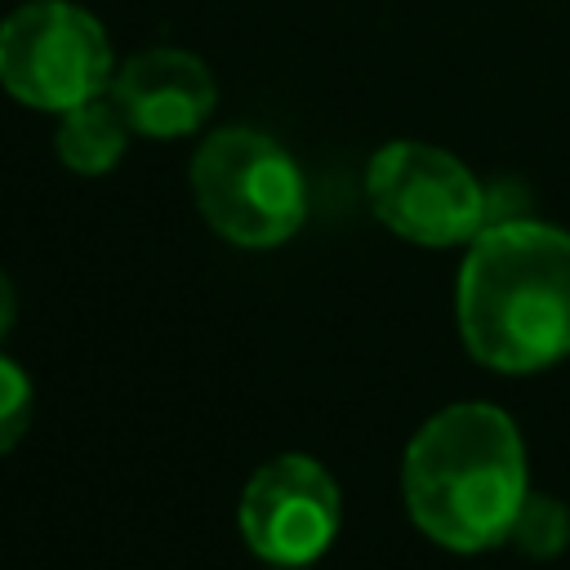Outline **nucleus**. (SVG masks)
<instances>
[{
	"instance_id": "obj_1",
	"label": "nucleus",
	"mask_w": 570,
	"mask_h": 570,
	"mask_svg": "<svg viewBox=\"0 0 570 570\" xmlns=\"http://www.w3.org/2000/svg\"><path fill=\"white\" fill-rule=\"evenodd\" d=\"M454 316L476 365L534 374L570 356V232L534 218L485 223L459 263Z\"/></svg>"
},
{
	"instance_id": "obj_2",
	"label": "nucleus",
	"mask_w": 570,
	"mask_h": 570,
	"mask_svg": "<svg viewBox=\"0 0 570 570\" xmlns=\"http://www.w3.org/2000/svg\"><path fill=\"white\" fill-rule=\"evenodd\" d=\"M401 494L414 525L450 552L508 543V530L530 494L517 423L485 401L436 410L405 445Z\"/></svg>"
},
{
	"instance_id": "obj_3",
	"label": "nucleus",
	"mask_w": 570,
	"mask_h": 570,
	"mask_svg": "<svg viewBox=\"0 0 570 570\" xmlns=\"http://www.w3.org/2000/svg\"><path fill=\"white\" fill-rule=\"evenodd\" d=\"M191 196L200 218L240 249H276L307 218L298 160L263 129L232 125L191 156Z\"/></svg>"
},
{
	"instance_id": "obj_4",
	"label": "nucleus",
	"mask_w": 570,
	"mask_h": 570,
	"mask_svg": "<svg viewBox=\"0 0 570 570\" xmlns=\"http://www.w3.org/2000/svg\"><path fill=\"white\" fill-rule=\"evenodd\" d=\"M116 76L107 27L71 0H27L0 22V85L31 111H71Z\"/></svg>"
},
{
	"instance_id": "obj_5",
	"label": "nucleus",
	"mask_w": 570,
	"mask_h": 570,
	"mask_svg": "<svg viewBox=\"0 0 570 570\" xmlns=\"http://www.w3.org/2000/svg\"><path fill=\"white\" fill-rule=\"evenodd\" d=\"M365 196L387 232L423 249L468 245L490 223V200L476 174L419 138H392L370 156Z\"/></svg>"
},
{
	"instance_id": "obj_6",
	"label": "nucleus",
	"mask_w": 570,
	"mask_h": 570,
	"mask_svg": "<svg viewBox=\"0 0 570 570\" xmlns=\"http://www.w3.org/2000/svg\"><path fill=\"white\" fill-rule=\"evenodd\" d=\"M240 534L267 566H312L338 534L343 499L312 454L267 459L240 490Z\"/></svg>"
},
{
	"instance_id": "obj_7",
	"label": "nucleus",
	"mask_w": 570,
	"mask_h": 570,
	"mask_svg": "<svg viewBox=\"0 0 570 570\" xmlns=\"http://www.w3.org/2000/svg\"><path fill=\"white\" fill-rule=\"evenodd\" d=\"M107 98L120 107V116L134 134L165 142V138L196 134L214 116L218 85L196 53L156 45L116 67Z\"/></svg>"
},
{
	"instance_id": "obj_8",
	"label": "nucleus",
	"mask_w": 570,
	"mask_h": 570,
	"mask_svg": "<svg viewBox=\"0 0 570 570\" xmlns=\"http://www.w3.org/2000/svg\"><path fill=\"white\" fill-rule=\"evenodd\" d=\"M129 125L120 116V107L102 94V98H89L71 111L58 116V129H53V151L58 160L71 169V174H85V178H98V174H111L129 147Z\"/></svg>"
},
{
	"instance_id": "obj_9",
	"label": "nucleus",
	"mask_w": 570,
	"mask_h": 570,
	"mask_svg": "<svg viewBox=\"0 0 570 570\" xmlns=\"http://www.w3.org/2000/svg\"><path fill=\"white\" fill-rule=\"evenodd\" d=\"M508 543L530 561L561 557L570 548V508L552 494H525V503L508 530Z\"/></svg>"
},
{
	"instance_id": "obj_10",
	"label": "nucleus",
	"mask_w": 570,
	"mask_h": 570,
	"mask_svg": "<svg viewBox=\"0 0 570 570\" xmlns=\"http://www.w3.org/2000/svg\"><path fill=\"white\" fill-rule=\"evenodd\" d=\"M31 405H36V396H31L27 370L0 352V454H9V450L27 436V428H31Z\"/></svg>"
},
{
	"instance_id": "obj_11",
	"label": "nucleus",
	"mask_w": 570,
	"mask_h": 570,
	"mask_svg": "<svg viewBox=\"0 0 570 570\" xmlns=\"http://www.w3.org/2000/svg\"><path fill=\"white\" fill-rule=\"evenodd\" d=\"M13 321H18V289H13V281L0 272V343H4V334L13 330Z\"/></svg>"
},
{
	"instance_id": "obj_12",
	"label": "nucleus",
	"mask_w": 570,
	"mask_h": 570,
	"mask_svg": "<svg viewBox=\"0 0 570 570\" xmlns=\"http://www.w3.org/2000/svg\"><path fill=\"white\" fill-rule=\"evenodd\" d=\"M272 570H312V566H272Z\"/></svg>"
}]
</instances>
